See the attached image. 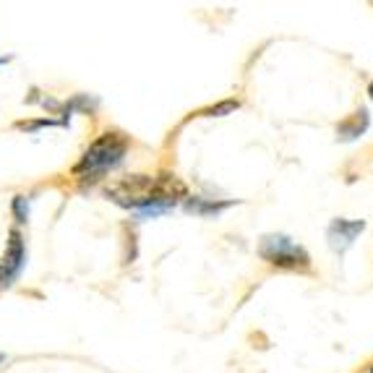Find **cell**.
Masks as SVG:
<instances>
[{
    "mask_svg": "<svg viewBox=\"0 0 373 373\" xmlns=\"http://www.w3.org/2000/svg\"><path fill=\"white\" fill-rule=\"evenodd\" d=\"M128 147H130V141L123 130H104L102 136H97V139L84 149V154H81V159L73 165L71 173L76 175L81 183L89 181V185H92L94 181H102L110 170L123 165V159L128 154Z\"/></svg>",
    "mask_w": 373,
    "mask_h": 373,
    "instance_id": "1",
    "label": "cell"
},
{
    "mask_svg": "<svg viewBox=\"0 0 373 373\" xmlns=\"http://www.w3.org/2000/svg\"><path fill=\"white\" fill-rule=\"evenodd\" d=\"M259 256L264 261H269L271 267H277V269H311V253L305 251L300 243H295L290 235L282 233L264 235L259 243Z\"/></svg>",
    "mask_w": 373,
    "mask_h": 373,
    "instance_id": "2",
    "label": "cell"
},
{
    "mask_svg": "<svg viewBox=\"0 0 373 373\" xmlns=\"http://www.w3.org/2000/svg\"><path fill=\"white\" fill-rule=\"evenodd\" d=\"M26 269V240L18 227L8 230L6 253L0 259V290H11Z\"/></svg>",
    "mask_w": 373,
    "mask_h": 373,
    "instance_id": "3",
    "label": "cell"
},
{
    "mask_svg": "<svg viewBox=\"0 0 373 373\" xmlns=\"http://www.w3.org/2000/svg\"><path fill=\"white\" fill-rule=\"evenodd\" d=\"M365 230V219H331L326 227V240L334 253H345L353 248L357 235Z\"/></svg>",
    "mask_w": 373,
    "mask_h": 373,
    "instance_id": "4",
    "label": "cell"
},
{
    "mask_svg": "<svg viewBox=\"0 0 373 373\" xmlns=\"http://www.w3.org/2000/svg\"><path fill=\"white\" fill-rule=\"evenodd\" d=\"M97 107H99V97H94V94H73L71 99L61 102V110H58V115H61V118H58V121L63 123V128H68L73 113L92 115Z\"/></svg>",
    "mask_w": 373,
    "mask_h": 373,
    "instance_id": "5",
    "label": "cell"
},
{
    "mask_svg": "<svg viewBox=\"0 0 373 373\" xmlns=\"http://www.w3.org/2000/svg\"><path fill=\"white\" fill-rule=\"evenodd\" d=\"M230 207H233V201L201 199V196H185L183 199V209L191 212V214H199V217H219Z\"/></svg>",
    "mask_w": 373,
    "mask_h": 373,
    "instance_id": "6",
    "label": "cell"
},
{
    "mask_svg": "<svg viewBox=\"0 0 373 373\" xmlns=\"http://www.w3.org/2000/svg\"><path fill=\"white\" fill-rule=\"evenodd\" d=\"M368 126H371V115H368V110L365 107H360L353 118H348V121H342L337 126V136L339 141H355L360 139L365 130H368Z\"/></svg>",
    "mask_w": 373,
    "mask_h": 373,
    "instance_id": "7",
    "label": "cell"
},
{
    "mask_svg": "<svg viewBox=\"0 0 373 373\" xmlns=\"http://www.w3.org/2000/svg\"><path fill=\"white\" fill-rule=\"evenodd\" d=\"M11 214L16 219V225H26L29 214H32V196H24V193L13 196L11 199Z\"/></svg>",
    "mask_w": 373,
    "mask_h": 373,
    "instance_id": "8",
    "label": "cell"
},
{
    "mask_svg": "<svg viewBox=\"0 0 373 373\" xmlns=\"http://www.w3.org/2000/svg\"><path fill=\"white\" fill-rule=\"evenodd\" d=\"M238 110H240V99H222V102L201 110V115L204 118H227V115H235Z\"/></svg>",
    "mask_w": 373,
    "mask_h": 373,
    "instance_id": "9",
    "label": "cell"
},
{
    "mask_svg": "<svg viewBox=\"0 0 373 373\" xmlns=\"http://www.w3.org/2000/svg\"><path fill=\"white\" fill-rule=\"evenodd\" d=\"M18 130H26V133H37L42 128H63V123L58 118H37V121H18Z\"/></svg>",
    "mask_w": 373,
    "mask_h": 373,
    "instance_id": "10",
    "label": "cell"
},
{
    "mask_svg": "<svg viewBox=\"0 0 373 373\" xmlns=\"http://www.w3.org/2000/svg\"><path fill=\"white\" fill-rule=\"evenodd\" d=\"M13 61V55H3V58H0V66H6V63H11Z\"/></svg>",
    "mask_w": 373,
    "mask_h": 373,
    "instance_id": "11",
    "label": "cell"
},
{
    "mask_svg": "<svg viewBox=\"0 0 373 373\" xmlns=\"http://www.w3.org/2000/svg\"><path fill=\"white\" fill-rule=\"evenodd\" d=\"M368 97H371V99H373V81H371V84H368Z\"/></svg>",
    "mask_w": 373,
    "mask_h": 373,
    "instance_id": "12",
    "label": "cell"
},
{
    "mask_svg": "<svg viewBox=\"0 0 373 373\" xmlns=\"http://www.w3.org/2000/svg\"><path fill=\"white\" fill-rule=\"evenodd\" d=\"M3 363H6V355H3V353H0V365H3Z\"/></svg>",
    "mask_w": 373,
    "mask_h": 373,
    "instance_id": "13",
    "label": "cell"
},
{
    "mask_svg": "<svg viewBox=\"0 0 373 373\" xmlns=\"http://www.w3.org/2000/svg\"><path fill=\"white\" fill-rule=\"evenodd\" d=\"M371 373H373V365H371Z\"/></svg>",
    "mask_w": 373,
    "mask_h": 373,
    "instance_id": "14",
    "label": "cell"
}]
</instances>
